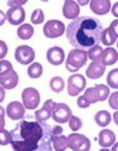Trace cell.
I'll use <instances>...</instances> for the list:
<instances>
[{"mask_svg": "<svg viewBox=\"0 0 118 151\" xmlns=\"http://www.w3.org/2000/svg\"><path fill=\"white\" fill-rule=\"evenodd\" d=\"M88 51L86 50H81V49H72L66 58L65 67L70 73H76L82 67L85 65L88 62Z\"/></svg>", "mask_w": 118, "mask_h": 151, "instance_id": "3957f363", "label": "cell"}, {"mask_svg": "<svg viewBox=\"0 0 118 151\" xmlns=\"http://www.w3.org/2000/svg\"><path fill=\"white\" fill-rule=\"evenodd\" d=\"M84 96L86 98V100L90 102V104H96L98 102V99H97V92H96V88L95 87H90L85 91L84 93Z\"/></svg>", "mask_w": 118, "mask_h": 151, "instance_id": "f546056e", "label": "cell"}, {"mask_svg": "<svg viewBox=\"0 0 118 151\" xmlns=\"http://www.w3.org/2000/svg\"><path fill=\"white\" fill-rule=\"evenodd\" d=\"M51 140H52V146L56 151H65L69 147V139L63 134L54 136L51 138Z\"/></svg>", "mask_w": 118, "mask_h": 151, "instance_id": "ffe728a7", "label": "cell"}, {"mask_svg": "<svg viewBox=\"0 0 118 151\" xmlns=\"http://www.w3.org/2000/svg\"><path fill=\"white\" fill-rule=\"evenodd\" d=\"M6 114L12 120H20L25 116V107L19 101H12L7 105Z\"/></svg>", "mask_w": 118, "mask_h": 151, "instance_id": "8fae6325", "label": "cell"}, {"mask_svg": "<svg viewBox=\"0 0 118 151\" xmlns=\"http://www.w3.org/2000/svg\"><path fill=\"white\" fill-rule=\"evenodd\" d=\"M97 92V99L98 101H105L110 96V88L105 85H97L95 86Z\"/></svg>", "mask_w": 118, "mask_h": 151, "instance_id": "484cf974", "label": "cell"}, {"mask_svg": "<svg viewBox=\"0 0 118 151\" xmlns=\"http://www.w3.org/2000/svg\"><path fill=\"white\" fill-rule=\"evenodd\" d=\"M23 105L27 109H35L40 104V94L33 87H27L21 93Z\"/></svg>", "mask_w": 118, "mask_h": 151, "instance_id": "8992f818", "label": "cell"}, {"mask_svg": "<svg viewBox=\"0 0 118 151\" xmlns=\"http://www.w3.org/2000/svg\"><path fill=\"white\" fill-rule=\"evenodd\" d=\"M95 122L98 126L105 127L111 123V114L107 111H99L95 116Z\"/></svg>", "mask_w": 118, "mask_h": 151, "instance_id": "44dd1931", "label": "cell"}, {"mask_svg": "<svg viewBox=\"0 0 118 151\" xmlns=\"http://www.w3.org/2000/svg\"><path fill=\"white\" fill-rule=\"evenodd\" d=\"M102 23L89 16L78 17L72 20L66 27L67 41L74 49H91L102 43V33H103Z\"/></svg>", "mask_w": 118, "mask_h": 151, "instance_id": "7a4b0ae2", "label": "cell"}, {"mask_svg": "<svg viewBox=\"0 0 118 151\" xmlns=\"http://www.w3.org/2000/svg\"><path fill=\"white\" fill-rule=\"evenodd\" d=\"M12 69H13V67L10 61H6V60L0 61V76H3L4 74H6L7 71H10Z\"/></svg>", "mask_w": 118, "mask_h": 151, "instance_id": "d6a6232c", "label": "cell"}, {"mask_svg": "<svg viewBox=\"0 0 118 151\" xmlns=\"http://www.w3.org/2000/svg\"><path fill=\"white\" fill-rule=\"evenodd\" d=\"M5 100V89L0 86V102H3Z\"/></svg>", "mask_w": 118, "mask_h": 151, "instance_id": "b9f144b4", "label": "cell"}, {"mask_svg": "<svg viewBox=\"0 0 118 151\" xmlns=\"http://www.w3.org/2000/svg\"><path fill=\"white\" fill-rule=\"evenodd\" d=\"M65 25L60 20L51 19L45 23L44 25V35L47 38H58L65 32Z\"/></svg>", "mask_w": 118, "mask_h": 151, "instance_id": "52a82bcc", "label": "cell"}, {"mask_svg": "<svg viewBox=\"0 0 118 151\" xmlns=\"http://www.w3.org/2000/svg\"><path fill=\"white\" fill-rule=\"evenodd\" d=\"M11 144V132L5 130V129H0V145H8Z\"/></svg>", "mask_w": 118, "mask_h": 151, "instance_id": "1f68e13d", "label": "cell"}, {"mask_svg": "<svg viewBox=\"0 0 118 151\" xmlns=\"http://www.w3.org/2000/svg\"><path fill=\"white\" fill-rule=\"evenodd\" d=\"M111 12H112L113 17L118 18V1L113 4V6H112V9H111Z\"/></svg>", "mask_w": 118, "mask_h": 151, "instance_id": "ab89813d", "label": "cell"}, {"mask_svg": "<svg viewBox=\"0 0 118 151\" xmlns=\"http://www.w3.org/2000/svg\"><path fill=\"white\" fill-rule=\"evenodd\" d=\"M109 105L114 111H118V92H114V93L110 94V96H109Z\"/></svg>", "mask_w": 118, "mask_h": 151, "instance_id": "836d02e7", "label": "cell"}, {"mask_svg": "<svg viewBox=\"0 0 118 151\" xmlns=\"http://www.w3.org/2000/svg\"><path fill=\"white\" fill-rule=\"evenodd\" d=\"M46 58L52 65H60L64 62L65 52L60 47H52L46 52Z\"/></svg>", "mask_w": 118, "mask_h": 151, "instance_id": "5bb4252c", "label": "cell"}, {"mask_svg": "<svg viewBox=\"0 0 118 151\" xmlns=\"http://www.w3.org/2000/svg\"><path fill=\"white\" fill-rule=\"evenodd\" d=\"M86 80L81 74H73L67 80V93L70 96H77L85 89Z\"/></svg>", "mask_w": 118, "mask_h": 151, "instance_id": "5b68a950", "label": "cell"}, {"mask_svg": "<svg viewBox=\"0 0 118 151\" xmlns=\"http://www.w3.org/2000/svg\"><path fill=\"white\" fill-rule=\"evenodd\" d=\"M69 125H70V129L76 132V131H78V130L82 129L83 123H82L81 118H78V117H76V116H72L71 119L69 120Z\"/></svg>", "mask_w": 118, "mask_h": 151, "instance_id": "4dcf8cb0", "label": "cell"}, {"mask_svg": "<svg viewBox=\"0 0 118 151\" xmlns=\"http://www.w3.org/2000/svg\"><path fill=\"white\" fill-rule=\"evenodd\" d=\"M27 74L31 79H38L42 76L43 74V65L38 62H34V63H31L30 67L27 68Z\"/></svg>", "mask_w": 118, "mask_h": 151, "instance_id": "cb8c5ba5", "label": "cell"}, {"mask_svg": "<svg viewBox=\"0 0 118 151\" xmlns=\"http://www.w3.org/2000/svg\"><path fill=\"white\" fill-rule=\"evenodd\" d=\"M64 86H65L64 80H63V78H60V76H54V78H52L51 81H50V87H51V89H52L54 93H60V92H63Z\"/></svg>", "mask_w": 118, "mask_h": 151, "instance_id": "4316f807", "label": "cell"}, {"mask_svg": "<svg viewBox=\"0 0 118 151\" xmlns=\"http://www.w3.org/2000/svg\"><path fill=\"white\" fill-rule=\"evenodd\" d=\"M99 151H111V150H109L107 147H103V149H100Z\"/></svg>", "mask_w": 118, "mask_h": 151, "instance_id": "c3c4849f", "label": "cell"}, {"mask_svg": "<svg viewBox=\"0 0 118 151\" xmlns=\"http://www.w3.org/2000/svg\"><path fill=\"white\" fill-rule=\"evenodd\" d=\"M44 12L40 10V9H37L32 12L31 14V23L34 24V25H38V24H42L44 22Z\"/></svg>", "mask_w": 118, "mask_h": 151, "instance_id": "f1b7e54d", "label": "cell"}, {"mask_svg": "<svg viewBox=\"0 0 118 151\" xmlns=\"http://www.w3.org/2000/svg\"><path fill=\"white\" fill-rule=\"evenodd\" d=\"M117 48H118V42H117Z\"/></svg>", "mask_w": 118, "mask_h": 151, "instance_id": "681fc988", "label": "cell"}, {"mask_svg": "<svg viewBox=\"0 0 118 151\" xmlns=\"http://www.w3.org/2000/svg\"><path fill=\"white\" fill-rule=\"evenodd\" d=\"M118 61V52L116 51L114 48H106L103 51V55L100 57V62L103 65H112Z\"/></svg>", "mask_w": 118, "mask_h": 151, "instance_id": "d6986e66", "label": "cell"}, {"mask_svg": "<svg viewBox=\"0 0 118 151\" xmlns=\"http://www.w3.org/2000/svg\"><path fill=\"white\" fill-rule=\"evenodd\" d=\"M6 14L1 11V10H0V26H1V25H4V23L6 22Z\"/></svg>", "mask_w": 118, "mask_h": 151, "instance_id": "60d3db41", "label": "cell"}, {"mask_svg": "<svg viewBox=\"0 0 118 151\" xmlns=\"http://www.w3.org/2000/svg\"><path fill=\"white\" fill-rule=\"evenodd\" d=\"M19 82V76L18 74L14 71V69L7 71L4 74L3 76H0V86L4 89H13L18 86Z\"/></svg>", "mask_w": 118, "mask_h": 151, "instance_id": "7c38bea8", "label": "cell"}, {"mask_svg": "<svg viewBox=\"0 0 118 151\" xmlns=\"http://www.w3.org/2000/svg\"><path fill=\"white\" fill-rule=\"evenodd\" d=\"M54 107H56V102L53 100H51V99L46 100L40 109L35 111V113H34L35 120L37 122H42V123H45L46 120H49L53 114Z\"/></svg>", "mask_w": 118, "mask_h": 151, "instance_id": "30bf717a", "label": "cell"}, {"mask_svg": "<svg viewBox=\"0 0 118 151\" xmlns=\"http://www.w3.org/2000/svg\"><path fill=\"white\" fill-rule=\"evenodd\" d=\"M5 126V117H0V129H4Z\"/></svg>", "mask_w": 118, "mask_h": 151, "instance_id": "f6af8a7d", "label": "cell"}, {"mask_svg": "<svg viewBox=\"0 0 118 151\" xmlns=\"http://www.w3.org/2000/svg\"><path fill=\"white\" fill-rule=\"evenodd\" d=\"M77 4L78 5H88L89 4V0H78V1H77Z\"/></svg>", "mask_w": 118, "mask_h": 151, "instance_id": "7bdbcfd3", "label": "cell"}, {"mask_svg": "<svg viewBox=\"0 0 118 151\" xmlns=\"http://www.w3.org/2000/svg\"><path fill=\"white\" fill-rule=\"evenodd\" d=\"M77 105H78V107H79V108H88L91 104L86 100V98L84 95H81L79 98H78V100H77Z\"/></svg>", "mask_w": 118, "mask_h": 151, "instance_id": "e575fe53", "label": "cell"}, {"mask_svg": "<svg viewBox=\"0 0 118 151\" xmlns=\"http://www.w3.org/2000/svg\"><path fill=\"white\" fill-rule=\"evenodd\" d=\"M7 51H8V49H7L6 43L4 41H0V61L4 60V57L7 55Z\"/></svg>", "mask_w": 118, "mask_h": 151, "instance_id": "8d00e7d4", "label": "cell"}, {"mask_svg": "<svg viewBox=\"0 0 118 151\" xmlns=\"http://www.w3.org/2000/svg\"><path fill=\"white\" fill-rule=\"evenodd\" d=\"M27 1L26 0H8L7 1V5L10 6V7H21L23 5H25Z\"/></svg>", "mask_w": 118, "mask_h": 151, "instance_id": "d590c367", "label": "cell"}, {"mask_svg": "<svg viewBox=\"0 0 118 151\" xmlns=\"http://www.w3.org/2000/svg\"><path fill=\"white\" fill-rule=\"evenodd\" d=\"M72 117V111L66 104H56V107L53 109L52 118L58 124H65L67 123Z\"/></svg>", "mask_w": 118, "mask_h": 151, "instance_id": "ba28073f", "label": "cell"}, {"mask_svg": "<svg viewBox=\"0 0 118 151\" xmlns=\"http://www.w3.org/2000/svg\"><path fill=\"white\" fill-rule=\"evenodd\" d=\"M111 151H118V142H117V143H114V144L112 145Z\"/></svg>", "mask_w": 118, "mask_h": 151, "instance_id": "7dc6e473", "label": "cell"}, {"mask_svg": "<svg viewBox=\"0 0 118 151\" xmlns=\"http://www.w3.org/2000/svg\"><path fill=\"white\" fill-rule=\"evenodd\" d=\"M90 9L95 14L104 16L111 10V3L110 0H91Z\"/></svg>", "mask_w": 118, "mask_h": 151, "instance_id": "2e32d148", "label": "cell"}, {"mask_svg": "<svg viewBox=\"0 0 118 151\" xmlns=\"http://www.w3.org/2000/svg\"><path fill=\"white\" fill-rule=\"evenodd\" d=\"M110 27L112 29V31L114 32V35L117 36V38H118V19H114L113 22H111Z\"/></svg>", "mask_w": 118, "mask_h": 151, "instance_id": "f35d334b", "label": "cell"}, {"mask_svg": "<svg viewBox=\"0 0 118 151\" xmlns=\"http://www.w3.org/2000/svg\"><path fill=\"white\" fill-rule=\"evenodd\" d=\"M35 58L34 50L28 45H20L16 49V60L20 64H31Z\"/></svg>", "mask_w": 118, "mask_h": 151, "instance_id": "9c48e42d", "label": "cell"}, {"mask_svg": "<svg viewBox=\"0 0 118 151\" xmlns=\"http://www.w3.org/2000/svg\"><path fill=\"white\" fill-rule=\"evenodd\" d=\"M79 12H81V9H79V5L77 4V1L65 0L64 6H63V14L65 18L74 20L76 18L79 17Z\"/></svg>", "mask_w": 118, "mask_h": 151, "instance_id": "9a60e30c", "label": "cell"}, {"mask_svg": "<svg viewBox=\"0 0 118 151\" xmlns=\"http://www.w3.org/2000/svg\"><path fill=\"white\" fill-rule=\"evenodd\" d=\"M33 33H34V29H33V26L31 24H23L17 30L18 37L20 40H25V41L30 40L31 37L33 36Z\"/></svg>", "mask_w": 118, "mask_h": 151, "instance_id": "7402d4cb", "label": "cell"}, {"mask_svg": "<svg viewBox=\"0 0 118 151\" xmlns=\"http://www.w3.org/2000/svg\"><path fill=\"white\" fill-rule=\"evenodd\" d=\"M106 82H107V86L109 87H111L113 89H118V68L112 69L107 74Z\"/></svg>", "mask_w": 118, "mask_h": 151, "instance_id": "d4e9b609", "label": "cell"}, {"mask_svg": "<svg viewBox=\"0 0 118 151\" xmlns=\"http://www.w3.org/2000/svg\"><path fill=\"white\" fill-rule=\"evenodd\" d=\"M51 134H52V137L63 134V127H61V126H59V125L53 126V127H52V131H51Z\"/></svg>", "mask_w": 118, "mask_h": 151, "instance_id": "74e56055", "label": "cell"}, {"mask_svg": "<svg viewBox=\"0 0 118 151\" xmlns=\"http://www.w3.org/2000/svg\"><path fill=\"white\" fill-rule=\"evenodd\" d=\"M113 120H114V124L118 125V111H116L113 113Z\"/></svg>", "mask_w": 118, "mask_h": 151, "instance_id": "ee69618b", "label": "cell"}, {"mask_svg": "<svg viewBox=\"0 0 118 151\" xmlns=\"http://www.w3.org/2000/svg\"><path fill=\"white\" fill-rule=\"evenodd\" d=\"M117 40V36L114 35V32L112 31L111 27H106L103 30V33H102V43L104 45H107V47H111Z\"/></svg>", "mask_w": 118, "mask_h": 151, "instance_id": "603a6c76", "label": "cell"}, {"mask_svg": "<svg viewBox=\"0 0 118 151\" xmlns=\"http://www.w3.org/2000/svg\"><path fill=\"white\" fill-rule=\"evenodd\" d=\"M52 127L32 117L21 119L11 131V145L13 151H53Z\"/></svg>", "mask_w": 118, "mask_h": 151, "instance_id": "6da1fadb", "label": "cell"}, {"mask_svg": "<svg viewBox=\"0 0 118 151\" xmlns=\"http://www.w3.org/2000/svg\"><path fill=\"white\" fill-rule=\"evenodd\" d=\"M104 71H105V65H103L100 61H97V62H91V64L86 69V75L89 79L96 80L103 76Z\"/></svg>", "mask_w": 118, "mask_h": 151, "instance_id": "e0dca14e", "label": "cell"}, {"mask_svg": "<svg viewBox=\"0 0 118 151\" xmlns=\"http://www.w3.org/2000/svg\"><path fill=\"white\" fill-rule=\"evenodd\" d=\"M116 143V134L111 130H102L98 134V144L103 147H110Z\"/></svg>", "mask_w": 118, "mask_h": 151, "instance_id": "ac0fdd59", "label": "cell"}, {"mask_svg": "<svg viewBox=\"0 0 118 151\" xmlns=\"http://www.w3.org/2000/svg\"><path fill=\"white\" fill-rule=\"evenodd\" d=\"M5 113H6V111L4 109V107L0 106V117H5Z\"/></svg>", "mask_w": 118, "mask_h": 151, "instance_id": "bcb514c9", "label": "cell"}, {"mask_svg": "<svg viewBox=\"0 0 118 151\" xmlns=\"http://www.w3.org/2000/svg\"><path fill=\"white\" fill-rule=\"evenodd\" d=\"M69 147L73 151H90V139L81 133H71L69 137Z\"/></svg>", "mask_w": 118, "mask_h": 151, "instance_id": "277c9868", "label": "cell"}, {"mask_svg": "<svg viewBox=\"0 0 118 151\" xmlns=\"http://www.w3.org/2000/svg\"><path fill=\"white\" fill-rule=\"evenodd\" d=\"M103 51H104V49H103L100 45H96V47L89 49L88 56H89V58H90L92 62H97V61H100V57H102V55H103Z\"/></svg>", "mask_w": 118, "mask_h": 151, "instance_id": "83f0119b", "label": "cell"}, {"mask_svg": "<svg viewBox=\"0 0 118 151\" xmlns=\"http://www.w3.org/2000/svg\"><path fill=\"white\" fill-rule=\"evenodd\" d=\"M26 13L23 7H10L6 13V18L11 25H20L25 20Z\"/></svg>", "mask_w": 118, "mask_h": 151, "instance_id": "4fadbf2b", "label": "cell"}]
</instances>
